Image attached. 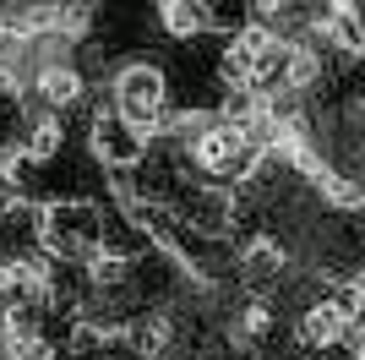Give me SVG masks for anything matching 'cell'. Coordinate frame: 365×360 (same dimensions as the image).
Returning <instances> with one entry per match:
<instances>
[{
  "label": "cell",
  "instance_id": "6da1fadb",
  "mask_svg": "<svg viewBox=\"0 0 365 360\" xmlns=\"http://www.w3.org/2000/svg\"><path fill=\"white\" fill-rule=\"evenodd\" d=\"M185 164L202 180H213V186H229V180H245L262 164V148H257V136L245 126H235V120H207L185 142Z\"/></svg>",
  "mask_w": 365,
  "mask_h": 360
},
{
  "label": "cell",
  "instance_id": "7a4b0ae2",
  "mask_svg": "<svg viewBox=\"0 0 365 360\" xmlns=\"http://www.w3.org/2000/svg\"><path fill=\"white\" fill-rule=\"evenodd\" d=\"M38 235H44V251H55L61 262L104 251V213L93 202H61L38 219Z\"/></svg>",
  "mask_w": 365,
  "mask_h": 360
},
{
  "label": "cell",
  "instance_id": "3957f363",
  "mask_svg": "<svg viewBox=\"0 0 365 360\" xmlns=\"http://www.w3.org/2000/svg\"><path fill=\"white\" fill-rule=\"evenodd\" d=\"M115 104H120V115L137 126V131L158 136L164 131V104H169V88H164V71L158 66H125L120 76H115Z\"/></svg>",
  "mask_w": 365,
  "mask_h": 360
},
{
  "label": "cell",
  "instance_id": "277c9868",
  "mask_svg": "<svg viewBox=\"0 0 365 360\" xmlns=\"http://www.w3.org/2000/svg\"><path fill=\"white\" fill-rule=\"evenodd\" d=\"M142 148H148V131H137V126H131L120 109H109V115L93 120V153H98L109 169L142 164Z\"/></svg>",
  "mask_w": 365,
  "mask_h": 360
},
{
  "label": "cell",
  "instance_id": "5b68a950",
  "mask_svg": "<svg viewBox=\"0 0 365 360\" xmlns=\"http://www.w3.org/2000/svg\"><path fill=\"white\" fill-rule=\"evenodd\" d=\"M300 344L305 349H333L338 339H349V316H344V306L338 300H317V306H305L300 311Z\"/></svg>",
  "mask_w": 365,
  "mask_h": 360
},
{
  "label": "cell",
  "instance_id": "8992f818",
  "mask_svg": "<svg viewBox=\"0 0 365 360\" xmlns=\"http://www.w3.org/2000/svg\"><path fill=\"white\" fill-rule=\"evenodd\" d=\"M235 273H240L251 289H273L278 273H284V251H278V240L251 235V240L240 246V256H235Z\"/></svg>",
  "mask_w": 365,
  "mask_h": 360
},
{
  "label": "cell",
  "instance_id": "52a82bcc",
  "mask_svg": "<svg viewBox=\"0 0 365 360\" xmlns=\"http://www.w3.org/2000/svg\"><path fill=\"white\" fill-rule=\"evenodd\" d=\"M158 22H164L169 39H202V33L213 28V6L207 0H164Z\"/></svg>",
  "mask_w": 365,
  "mask_h": 360
},
{
  "label": "cell",
  "instance_id": "ba28073f",
  "mask_svg": "<svg viewBox=\"0 0 365 360\" xmlns=\"http://www.w3.org/2000/svg\"><path fill=\"white\" fill-rule=\"evenodd\" d=\"M66 109H49V115H38L28 126V136H22V148H28V159H38V164H49L55 153L66 148Z\"/></svg>",
  "mask_w": 365,
  "mask_h": 360
},
{
  "label": "cell",
  "instance_id": "9c48e42d",
  "mask_svg": "<svg viewBox=\"0 0 365 360\" xmlns=\"http://www.w3.org/2000/svg\"><path fill=\"white\" fill-rule=\"evenodd\" d=\"M82 93H88V82H82L71 66H44V71H38V99H44L49 109H71Z\"/></svg>",
  "mask_w": 365,
  "mask_h": 360
},
{
  "label": "cell",
  "instance_id": "30bf717a",
  "mask_svg": "<svg viewBox=\"0 0 365 360\" xmlns=\"http://www.w3.org/2000/svg\"><path fill=\"white\" fill-rule=\"evenodd\" d=\"M267 333H273V311H267L262 300H251V306H245V316H240V333H235V339H240V344H257V339H267Z\"/></svg>",
  "mask_w": 365,
  "mask_h": 360
},
{
  "label": "cell",
  "instance_id": "8fae6325",
  "mask_svg": "<svg viewBox=\"0 0 365 360\" xmlns=\"http://www.w3.org/2000/svg\"><path fill=\"white\" fill-rule=\"evenodd\" d=\"M251 11H257V22H273L284 11V0H251Z\"/></svg>",
  "mask_w": 365,
  "mask_h": 360
},
{
  "label": "cell",
  "instance_id": "7c38bea8",
  "mask_svg": "<svg viewBox=\"0 0 365 360\" xmlns=\"http://www.w3.org/2000/svg\"><path fill=\"white\" fill-rule=\"evenodd\" d=\"M354 360H365V339H360V349H354Z\"/></svg>",
  "mask_w": 365,
  "mask_h": 360
},
{
  "label": "cell",
  "instance_id": "4fadbf2b",
  "mask_svg": "<svg viewBox=\"0 0 365 360\" xmlns=\"http://www.w3.org/2000/svg\"><path fill=\"white\" fill-rule=\"evenodd\" d=\"M273 360H278V355H273Z\"/></svg>",
  "mask_w": 365,
  "mask_h": 360
}]
</instances>
